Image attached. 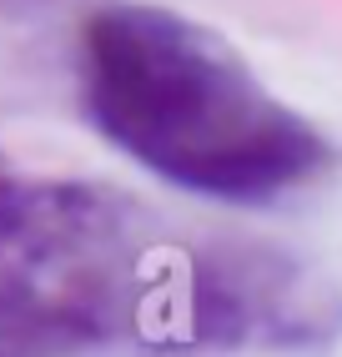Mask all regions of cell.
I'll use <instances>...</instances> for the list:
<instances>
[{"instance_id":"obj_2","label":"cell","mask_w":342,"mask_h":357,"mask_svg":"<svg viewBox=\"0 0 342 357\" xmlns=\"http://www.w3.org/2000/svg\"><path fill=\"white\" fill-rule=\"evenodd\" d=\"M177 247L96 181L0 176V357L151 347Z\"/></svg>"},{"instance_id":"obj_3","label":"cell","mask_w":342,"mask_h":357,"mask_svg":"<svg viewBox=\"0 0 342 357\" xmlns=\"http://www.w3.org/2000/svg\"><path fill=\"white\" fill-rule=\"evenodd\" d=\"M342 327V297L307 261L267 242L177 247L151 347L241 352L312 347Z\"/></svg>"},{"instance_id":"obj_1","label":"cell","mask_w":342,"mask_h":357,"mask_svg":"<svg viewBox=\"0 0 342 357\" xmlns=\"http://www.w3.org/2000/svg\"><path fill=\"white\" fill-rule=\"evenodd\" d=\"M86 126L171 192L272 206L337 161L237 45L156 0H101L76 36Z\"/></svg>"}]
</instances>
